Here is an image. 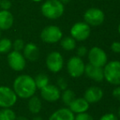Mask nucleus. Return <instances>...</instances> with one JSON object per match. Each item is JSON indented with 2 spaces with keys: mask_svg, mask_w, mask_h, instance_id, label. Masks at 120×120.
<instances>
[{
  "mask_svg": "<svg viewBox=\"0 0 120 120\" xmlns=\"http://www.w3.org/2000/svg\"><path fill=\"white\" fill-rule=\"evenodd\" d=\"M37 87L34 79L30 75H20L13 82V91L16 95L22 99H29L34 95Z\"/></svg>",
  "mask_w": 120,
  "mask_h": 120,
  "instance_id": "1",
  "label": "nucleus"
},
{
  "mask_svg": "<svg viewBox=\"0 0 120 120\" xmlns=\"http://www.w3.org/2000/svg\"><path fill=\"white\" fill-rule=\"evenodd\" d=\"M42 14L50 20L60 18L65 12L64 4L59 0H47L41 6Z\"/></svg>",
  "mask_w": 120,
  "mask_h": 120,
  "instance_id": "2",
  "label": "nucleus"
},
{
  "mask_svg": "<svg viewBox=\"0 0 120 120\" xmlns=\"http://www.w3.org/2000/svg\"><path fill=\"white\" fill-rule=\"evenodd\" d=\"M104 79L114 86L120 85V61L114 60L107 62L103 67Z\"/></svg>",
  "mask_w": 120,
  "mask_h": 120,
  "instance_id": "3",
  "label": "nucleus"
},
{
  "mask_svg": "<svg viewBox=\"0 0 120 120\" xmlns=\"http://www.w3.org/2000/svg\"><path fill=\"white\" fill-rule=\"evenodd\" d=\"M62 33L60 27L56 26H48L44 27L40 34V38L47 44H55L62 39Z\"/></svg>",
  "mask_w": 120,
  "mask_h": 120,
  "instance_id": "4",
  "label": "nucleus"
},
{
  "mask_svg": "<svg viewBox=\"0 0 120 120\" xmlns=\"http://www.w3.org/2000/svg\"><path fill=\"white\" fill-rule=\"evenodd\" d=\"M84 21L92 26H98L105 21V13L101 9L97 8H90L84 12Z\"/></svg>",
  "mask_w": 120,
  "mask_h": 120,
  "instance_id": "5",
  "label": "nucleus"
},
{
  "mask_svg": "<svg viewBox=\"0 0 120 120\" xmlns=\"http://www.w3.org/2000/svg\"><path fill=\"white\" fill-rule=\"evenodd\" d=\"M89 63L96 67H104L108 62V57L106 53L101 48L94 46L89 50L88 53Z\"/></svg>",
  "mask_w": 120,
  "mask_h": 120,
  "instance_id": "6",
  "label": "nucleus"
},
{
  "mask_svg": "<svg viewBox=\"0 0 120 120\" xmlns=\"http://www.w3.org/2000/svg\"><path fill=\"white\" fill-rule=\"evenodd\" d=\"M91 34V28L88 24L84 21H79L72 26L70 29V35L77 41L86 40Z\"/></svg>",
  "mask_w": 120,
  "mask_h": 120,
  "instance_id": "7",
  "label": "nucleus"
},
{
  "mask_svg": "<svg viewBox=\"0 0 120 120\" xmlns=\"http://www.w3.org/2000/svg\"><path fill=\"white\" fill-rule=\"evenodd\" d=\"M85 64L82 58L79 56L71 57L67 62V71L70 77L74 78L80 77L84 73Z\"/></svg>",
  "mask_w": 120,
  "mask_h": 120,
  "instance_id": "8",
  "label": "nucleus"
},
{
  "mask_svg": "<svg viewBox=\"0 0 120 120\" xmlns=\"http://www.w3.org/2000/svg\"><path fill=\"white\" fill-rule=\"evenodd\" d=\"M17 100V95L13 89L8 87H0V107L11 108L16 104Z\"/></svg>",
  "mask_w": 120,
  "mask_h": 120,
  "instance_id": "9",
  "label": "nucleus"
},
{
  "mask_svg": "<svg viewBox=\"0 0 120 120\" xmlns=\"http://www.w3.org/2000/svg\"><path fill=\"white\" fill-rule=\"evenodd\" d=\"M46 65L48 70L54 73L61 71L64 66V58L61 54L57 51L51 52L46 58Z\"/></svg>",
  "mask_w": 120,
  "mask_h": 120,
  "instance_id": "10",
  "label": "nucleus"
},
{
  "mask_svg": "<svg viewBox=\"0 0 120 120\" xmlns=\"http://www.w3.org/2000/svg\"><path fill=\"white\" fill-rule=\"evenodd\" d=\"M8 62L9 67L16 72L24 70L26 66V59L19 51L13 50L8 55Z\"/></svg>",
  "mask_w": 120,
  "mask_h": 120,
  "instance_id": "11",
  "label": "nucleus"
},
{
  "mask_svg": "<svg viewBox=\"0 0 120 120\" xmlns=\"http://www.w3.org/2000/svg\"><path fill=\"white\" fill-rule=\"evenodd\" d=\"M41 96L48 102H55L60 98V90L55 85H47L41 90Z\"/></svg>",
  "mask_w": 120,
  "mask_h": 120,
  "instance_id": "12",
  "label": "nucleus"
},
{
  "mask_svg": "<svg viewBox=\"0 0 120 120\" xmlns=\"http://www.w3.org/2000/svg\"><path fill=\"white\" fill-rule=\"evenodd\" d=\"M84 73L86 74L87 77H89L92 80L97 82H101L104 80V71L103 67H96L92 64L88 63L85 65V70Z\"/></svg>",
  "mask_w": 120,
  "mask_h": 120,
  "instance_id": "13",
  "label": "nucleus"
},
{
  "mask_svg": "<svg viewBox=\"0 0 120 120\" xmlns=\"http://www.w3.org/2000/svg\"><path fill=\"white\" fill-rule=\"evenodd\" d=\"M104 95V91L98 87H91L86 90L84 93V99L89 104H94L101 100Z\"/></svg>",
  "mask_w": 120,
  "mask_h": 120,
  "instance_id": "14",
  "label": "nucleus"
},
{
  "mask_svg": "<svg viewBox=\"0 0 120 120\" xmlns=\"http://www.w3.org/2000/svg\"><path fill=\"white\" fill-rule=\"evenodd\" d=\"M89 103L84 98H75L69 105V109L74 114L87 112L89 109Z\"/></svg>",
  "mask_w": 120,
  "mask_h": 120,
  "instance_id": "15",
  "label": "nucleus"
},
{
  "mask_svg": "<svg viewBox=\"0 0 120 120\" xmlns=\"http://www.w3.org/2000/svg\"><path fill=\"white\" fill-rule=\"evenodd\" d=\"M23 55L25 59L34 62L38 60L39 57V49L35 44L28 43L25 45V47L23 49Z\"/></svg>",
  "mask_w": 120,
  "mask_h": 120,
  "instance_id": "16",
  "label": "nucleus"
},
{
  "mask_svg": "<svg viewBox=\"0 0 120 120\" xmlns=\"http://www.w3.org/2000/svg\"><path fill=\"white\" fill-rule=\"evenodd\" d=\"M14 22V17L9 10L0 11V30H7L12 26Z\"/></svg>",
  "mask_w": 120,
  "mask_h": 120,
  "instance_id": "17",
  "label": "nucleus"
},
{
  "mask_svg": "<svg viewBox=\"0 0 120 120\" xmlns=\"http://www.w3.org/2000/svg\"><path fill=\"white\" fill-rule=\"evenodd\" d=\"M48 120H74V114L68 108H61L52 113Z\"/></svg>",
  "mask_w": 120,
  "mask_h": 120,
  "instance_id": "18",
  "label": "nucleus"
},
{
  "mask_svg": "<svg viewBox=\"0 0 120 120\" xmlns=\"http://www.w3.org/2000/svg\"><path fill=\"white\" fill-rule=\"evenodd\" d=\"M29 99H30L28 101L29 110L34 114H38L42 109V102L40 99L36 95L31 96Z\"/></svg>",
  "mask_w": 120,
  "mask_h": 120,
  "instance_id": "19",
  "label": "nucleus"
},
{
  "mask_svg": "<svg viewBox=\"0 0 120 120\" xmlns=\"http://www.w3.org/2000/svg\"><path fill=\"white\" fill-rule=\"evenodd\" d=\"M60 45L66 51H72L76 48V40L71 36H67L60 40Z\"/></svg>",
  "mask_w": 120,
  "mask_h": 120,
  "instance_id": "20",
  "label": "nucleus"
},
{
  "mask_svg": "<svg viewBox=\"0 0 120 120\" xmlns=\"http://www.w3.org/2000/svg\"><path fill=\"white\" fill-rule=\"evenodd\" d=\"M34 82L37 89L41 90L42 88L49 84V78L45 73H39L35 77Z\"/></svg>",
  "mask_w": 120,
  "mask_h": 120,
  "instance_id": "21",
  "label": "nucleus"
},
{
  "mask_svg": "<svg viewBox=\"0 0 120 120\" xmlns=\"http://www.w3.org/2000/svg\"><path fill=\"white\" fill-rule=\"evenodd\" d=\"M60 97L63 101V103L65 105L69 106L73 100L75 99V94L72 90L70 89H66V90L63 91V93L60 94Z\"/></svg>",
  "mask_w": 120,
  "mask_h": 120,
  "instance_id": "22",
  "label": "nucleus"
},
{
  "mask_svg": "<svg viewBox=\"0 0 120 120\" xmlns=\"http://www.w3.org/2000/svg\"><path fill=\"white\" fill-rule=\"evenodd\" d=\"M16 113L10 108H3L0 110V120H16Z\"/></svg>",
  "mask_w": 120,
  "mask_h": 120,
  "instance_id": "23",
  "label": "nucleus"
},
{
  "mask_svg": "<svg viewBox=\"0 0 120 120\" xmlns=\"http://www.w3.org/2000/svg\"><path fill=\"white\" fill-rule=\"evenodd\" d=\"M12 48V42L8 38H3L0 40V53L6 54Z\"/></svg>",
  "mask_w": 120,
  "mask_h": 120,
  "instance_id": "24",
  "label": "nucleus"
},
{
  "mask_svg": "<svg viewBox=\"0 0 120 120\" xmlns=\"http://www.w3.org/2000/svg\"><path fill=\"white\" fill-rule=\"evenodd\" d=\"M12 47L14 48V50L16 51H19L21 52V50H23L25 47V43L23 41V40L21 39H17L14 41V43L12 44Z\"/></svg>",
  "mask_w": 120,
  "mask_h": 120,
  "instance_id": "25",
  "label": "nucleus"
},
{
  "mask_svg": "<svg viewBox=\"0 0 120 120\" xmlns=\"http://www.w3.org/2000/svg\"><path fill=\"white\" fill-rule=\"evenodd\" d=\"M74 120H94L91 114H87V112L77 114V115L74 116Z\"/></svg>",
  "mask_w": 120,
  "mask_h": 120,
  "instance_id": "26",
  "label": "nucleus"
},
{
  "mask_svg": "<svg viewBox=\"0 0 120 120\" xmlns=\"http://www.w3.org/2000/svg\"><path fill=\"white\" fill-rule=\"evenodd\" d=\"M57 87L61 91L66 90L67 87H68L67 81L65 80L64 77H59V78L57 79Z\"/></svg>",
  "mask_w": 120,
  "mask_h": 120,
  "instance_id": "27",
  "label": "nucleus"
},
{
  "mask_svg": "<svg viewBox=\"0 0 120 120\" xmlns=\"http://www.w3.org/2000/svg\"><path fill=\"white\" fill-rule=\"evenodd\" d=\"M87 53H88L87 48L86 46H83V45L79 46L77 50V54H78V56L80 57V58H82V57H84L85 55H87Z\"/></svg>",
  "mask_w": 120,
  "mask_h": 120,
  "instance_id": "28",
  "label": "nucleus"
},
{
  "mask_svg": "<svg viewBox=\"0 0 120 120\" xmlns=\"http://www.w3.org/2000/svg\"><path fill=\"white\" fill-rule=\"evenodd\" d=\"M11 7L10 0H0V8L2 10H9Z\"/></svg>",
  "mask_w": 120,
  "mask_h": 120,
  "instance_id": "29",
  "label": "nucleus"
},
{
  "mask_svg": "<svg viewBox=\"0 0 120 120\" xmlns=\"http://www.w3.org/2000/svg\"><path fill=\"white\" fill-rule=\"evenodd\" d=\"M99 120H119V119L115 114H112V113H108V114L101 116Z\"/></svg>",
  "mask_w": 120,
  "mask_h": 120,
  "instance_id": "30",
  "label": "nucleus"
},
{
  "mask_svg": "<svg viewBox=\"0 0 120 120\" xmlns=\"http://www.w3.org/2000/svg\"><path fill=\"white\" fill-rule=\"evenodd\" d=\"M111 50L115 54H120V42L114 41L111 45Z\"/></svg>",
  "mask_w": 120,
  "mask_h": 120,
  "instance_id": "31",
  "label": "nucleus"
},
{
  "mask_svg": "<svg viewBox=\"0 0 120 120\" xmlns=\"http://www.w3.org/2000/svg\"><path fill=\"white\" fill-rule=\"evenodd\" d=\"M112 95H113V97L114 99H116L117 100L120 101V85L118 86L117 87L113 90V92H112Z\"/></svg>",
  "mask_w": 120,
  "mask_h": 120,
  "instance_id": "32",
  "label": "nucleus"
},
{
  "mask_svg": "<svg viewBox=\"0 0 120 120\" xmlns=\"http://www.w3.org/2000/svg\"><path fill=\"white\" fill-rule=\"evenodd\" d=\"M16 120H28V119L25 117H24V116H19V117L16 118Z\"/></svg>",
  "mask_w": 120,
  "mask_h": 120,
  "instance_id": "33",
  "label": "nucleus"
},
{
  "mask_svg": "<svg viewBox=\"0 0 120 120\" xmlns=\"http://www.w3.org/2000/svg\"><path fill=\"white\" fill-rule=\"evenodd\" d=\"M60 2H61L63 4H65V3H70L71 0H59Z\"/></svg>",
  "mask_w": 120,
  "mask_h": 120,
  "instance_id": "34",
  "label": "nucleus"
},
{
  "mask_svg": "<svg viewBox=\"0 0 120 120\" xmlns=\"http://www.w3.org/2000/svg\"><path fill=\"white\" fill-rule=\"evenodd\" d=\"M32 120H43V119H42L41 117H39V116H36V117L33 118V119Z\"/></svg>",
  "mask_w": 120,
  "mask_h": 120,
  "instance_id": "35",
  "label": "nucleus"
},
{
  "mask_svg": "<svg viewBox=\"0 0 120 120\" xmlns=\"http://www.w3.org/2000/svg\"><path fill=\"white\" fill-rule=\"evenodd\" d=\"M118 31H119V35H120V23H119V27H118Z\"/></svg>",
  "mask_w": 120,
  "mask_h": 120,
  "instance_id": "36",
  "label": "nucleus"
},
{
  "mask_svg": "<svg viewBox=\"0 0 120 120\" xmlns=\"http://www.w3.org/2000/svg\"><path fill=\"white\" fill-rule=\"evenodd\" d=\"M32 1L35 2V3H38V2H41L42 0H32Z\"/></svg>",
  "mask_w": 120,
  "mask_h": 120,
  "instance_id": "37",
  "label": "nucleus"
},
{
  "mask_svg": "<svg viewBox=\"0 0 120 120\" xmlns=\"http://www.w3.org/2000/svg\"><path fill=\"white\" fill-rule=\"evenodd\" d=\"M118 114H119V117H120V107H119V110H118Z\"/></svg>",
  "mask_w": 120,
  "mask_h": 120,
  "instance_id": "38",
  "label": "nucleus"
},
{
  "mask_svg": "<svg viewBox=\"0 0 120 120\" xmlns=\"http://www.w3.org/2000/svg\"><path fill=\"white\" fill-rule=\"evenodd\" d=\"M0 36H1V30H0Z\"/></svg>",
  "mask_w": 120,
  "mask_h": 120,
  "instance_id": "39",
  "label": "nucleus"
}]
</instances>
